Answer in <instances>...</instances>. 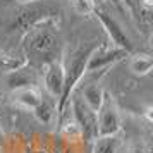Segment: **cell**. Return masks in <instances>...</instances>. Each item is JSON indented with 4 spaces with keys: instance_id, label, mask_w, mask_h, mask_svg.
Returning a JSON list of instances; mask_svg holds the SVG:
<instances>
[{
    "instance_id": "1",
    "label": "cell",
    "mask_w": 153,
    "mask_h": 153,
    "mask_svg": "<svg viewBox=\"0 0 153 153\" xmlns=\"http://www.w3.org/2000/svg\"><path fill=\"white\" fill-rule=\"evenodd\" d=\"M98 43H88V45H79L77 48L71 50V53L65 57V60L62 62L64 67V93L62 98L59 100L57 110L59 114L64 110V107L69 102V97L77 90V84L81 83L83 76L86 74V64L90 59L91 52L97 48ZM59 117V115H57Z\"/></svg>"
},
{
    "instance_id": "2",
    "label": "cell",
    "mask_w": 153,
    "mask_h": 153,
    "mask_svg": "<svg viewBox=\"0 0 153 153\" xmlns=\"http://www.w3.org/2000/svg\"><path fill=\"white\" fill-rule=\"evenodd\" d=\"M26 50L29 59L40 65L59 60V55L62 53L59 35L53 31V28L48 26L31 29L29 36L26 38Z\"/></svg>"
},
{
    "instance_id": "3",
    "label": "cell",
    "mask_w": 153,
    "mask_h": 153,
    "mask_svg": "<svg viewBox=\"0 0 153 153\" xmlns=\"http://www.w3.org/2000/svg\"><path fill=\"white\" fill-rule=\"evenodd\" d=\"M69 107L71 114L76 120L77 127L81 131V139L93 143L95 138H98V122H97V112L91 110L88 105L84 103V100L81 98V95L74 91L69 97Z\"/></svg>"
},
{
    "instance_id": "4",
    "label": "cell",
    "mask_w": 153,
    "mask_h": 153,
    "mask_svg": "<svg viewBox=\"0 0 153 153\" xmlns=\"http://www.w3.org/2000/svg\"><path fill=\"white\" fill-rule=\"evenodd\" d=\"M98 136H117L122 127V115L110 93H105L102 105L97 110Z\"/></svg>"
},
{
    "instance_id": "5",
    "label": "cell",
    "mask_w": 153,
    "mask_h": 153,
    "mask_svg": "<svg viewBox=\"0 0 153 153\" xmlns=\"http://www.w3.org/2000/svg\"><path fill=\"white\" fill-rule=\"evenodd\" d=\"M93 14H97L98 21L102 22V26L105 28L107 35L110 36L112 45H115V47H119V48H122L124 52L131 53L132 52V43H131V40H129V36H127V33L124 31V28L120 26V22H119L108 10H105L103 7H98V5H95Z\"/></svg>"
},
{
    "instance_id": "6",
    "label": "cell",
    "mask_w": 153,
    "mask_h": 153,
    "mask_svg": "<svg viewBox=\"0 0 153 153\" xmlns=\"http://www.w3.org/2000/svg\"><path fill=\"white\" fill-rule=\"evenodd\" d=\"M124 55H127V52H124L122 48H119L112 43L110 45H97V48L91 52L90 59H88L86 72H98V71L120 60Z\"/></svg>"
},
{
    "instance_id": "7",
    "label": "cell",
    "mask_w": 153,
    "mask_h": 153,
    "mask_svg": "<svg viewBox=\"0 0 153 153\" xmlns=\"http://www.w3.org/2000/svg\"><path fill=\"white\" fill-rule=\"evenodd\" d=\"M43 86H45V91L47 95L53 97L57 100V105H59V100L62 98L64 93V67L60 60H53V62L43 65Z\"/></svg>"
},
{
    "instance_id": "8",
    "label": "cell",
    "mask_w": 153,
    "mask_h": 153,
    "mask_svg": "<svg viewBox=\"0 0 153 153\" xmlns=\"http://www.w3.org/2000/svg\"><path fill=\"white\" fill-rule=\"evenodd\" d=\"M52 9L50 7H31V9H26L22 10L21 14L17 16L16 19V26L21 29H33L36 28L38 24H42L47 17L52 16Z\"/></svg>"
},
{
    "instance_id": "9",
    "label": "cell",
    "mask_w": 153,
    "mask_h": 153,
    "mask_svg": "<svg viewBox=\"0 0 153 153\" xmlns=\"http://www.w3.org/2000/svg\"><path fill=\"white\" fill-rule=\"evenodd\" d=\"M35 69L33 67H22V69H16L9 72L5 76V83L10 90H21V88H29L35 86Z\"/></svg>"
},
{
    "instance_id": "10",
    "label": "cell",
    "mask_w": 153,
    "mask_h": 153,
    "mask_svg": "<svg viewBox=\"0 0 153 153\" xmlns=\"http://www.w3.org/2000/svg\"><path fill=\"white\" fill-rule=\"evenodd\" d=\"M77 93L81 95V98L84 100V103L90 107L91 110H98V107L102 105V100L105 97V91L103 88L100 86L98 83H88V84H83Z\"/></svg>"
},
{
    "instance_id": "11",
    "label": "cell",
    "mask_w": 153,
    "mask_h": 153,
    "mask_svg": "<svg viewBox=\"0 0 153 153\" xmlns=\"http://www.w3.org/2000/svg\"><path fill=\"white\" fill-rule=\"evenodd\" d=\"M35 115L38 117L40 122L43 124H50L55 115H59V110H57V100L53 97H50V95H42V100H40V103L36 105L35 110Z\"/></svg>"
},
{
    "instance_id": "12",
    "label": "cell",
    "mask_w": 153,
    "mask_h": 153,
    "mask_svg": "<svg viewBox=\"0 0 153 153\" xmlns=\"http://www.w3.org/2000/svg\"><path fill=\"white\" fill-rule=\"evenodd\" d=\"M40 100H42V93L36 90L35 86L21 88V90L14 91V102L26 110H35L36 105L40 103Z\"/></svg>"
},
{
    "instance_id": "13",
    "label": "cell",
    "mask_w": 153,
    "mask_h": 153,
    "mask_svg": "<svg viewBox=\"0 0 153 153\" xmlns=\"http://www.w3.org/2000/svg\"><path fill=\"white\" fill-rule=\"evenodd\" d=\"M153 67V59L150 53H132L129 59V69L136 76H146L150 74Z\"/></svg>"
},
{
    "instance_id": "14",
    "label": "cell",
    "mask_w": 153,
    "mask_h": 153,
    "mask_svg": "<svg viewBox=\"0 0 153 153\" xmlns=\"http://www.w3.org/2000/svg\"><path fill=\"white\" fill-rule=\"evenodd\" d=\"M120 139L117 136H98L93 141L91 153H117Z\"/></svg>"
},
{
    "instance_id": "15",
    "label": "cell",
    "mask_w": 153,
    "mask_h": 153,
    "mask_svg": "<svg viewBox=\"0 0 153 153\" xmlns=\"http://www.w3.org/2000/svg\"><path fill=\"white\" fill-rule=\"evenodd\" d=\"M72 2V10L77 16H88L93 14L95 10V0H71Z\"/></svg>"
},
{
    "instance_id": "16",
    "label": "cell",
    "mask_w": 153,
    "mask_h": 153,
    "mask_svg": "<svg viewBox=\"0 0 153 153\" xmlns=\"http://www.w3.org/2000/svg\"><path fill=\"white\" fill-rule=\"evenodd\" d=\"M126 153H152V150H150V145L146 141L136 139V141H132L131 145L127 146V152Z\"/></svg>"
},
{
    "instance_id": "17",
    "label": "cell",
    "mask_w": 153,
    "mask_h": 153,
    "mask_svg": "<svg viewBox=\"0 0 153 153\" xmlns=\"http://www.w3.org/2000/svg\"><path fill=\"white\" fill-rule=\"evenodd\" d=\"M19 2H35V0H19Z\"/></svg>"
}]
</instances>
